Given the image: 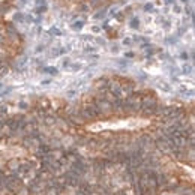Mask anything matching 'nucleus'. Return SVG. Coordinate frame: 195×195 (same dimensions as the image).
I'll list each match as a JSON object with an SVG mask.
<instances>
[{"instance_id":"2","label":"nucleus","mask_w":195,"mask_h":195,"mask_svg":"<svg viewBox=\"0 0 195 195\" xmlns=\"http://www.w3.org/2000/svg\"><path fill=\"white\" fill-rule=\"evenodd\" d=\"M144 9H146V11H150V9H153V6H152V3H147V5L144 6Z\"/></svg>"},{"instance_id":"1","label":"nucleus","mask_w":195,"mask_h":195,"mask_svg":"<svg viewBox=\"0 0 195 195\" xmlns=\"http://www.w3.org/2000/svg\"><path fill=\"white\" fill-rule=\"evenodd\" d=\"M83 24H84L83 21H77V23H74V24H72V27H74L75 30H80L81 27H83Z\"/></svg>"}]
</instances>
